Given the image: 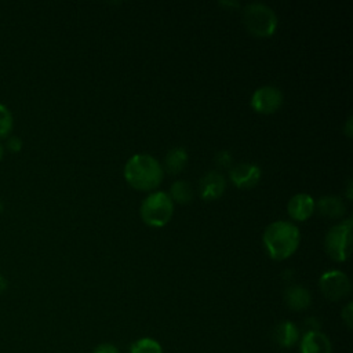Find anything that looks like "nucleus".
<instances>
[{
	"instance_id": "1",
	"label": "nucleus",
	"mask_w": 353,
	"mask_h": 353,
	"mask_svg": "<svg viewBox=\"0 0 353 353\" xmlns=\"http://www.w3.org/2000/svg\"><path fill=\"white\" fill-rule=\"evenodd\" d=\"M262 240L269 256L276 261H283L296 251L301 234L299 229L294 223L276 221L266 226Z\"/></svg>"
},
{
	"instance_id": "2",
	"label": "nucleus",
	"mask_w": 353,
	"mask_h": 353,
	"mask_svg": "<svg viewBox=\"0 0 353 353\" xmlns=\"http://www.w3.org/2000/svg\"><path fill=\"white\" fill-rule=\"evenodd\" d=\"M124 178L137 190H152L163 181V167L153 156L138 153L125 163Z\"/></svg>"
},
{
	"instance_id": "3",
	"label": "nucleus",
	"mask_w": 353,
	"mask_h": 353,
	"mask_svg": "<svg viewBox=\"0 0 353 353\" xmlns=\"http://www.w3.org/2000/svg\"><path fill=\"white\" fill-rule=\"evenodd\" d=\"M243 23L251 34L258 37H269L277 28V17L269 6L262 3H251L243 10Z\"/></svg>"
},
{
	"instance_id": "4",
	"label": "nucleus",
	"mask_w": 353,
	"mask_h": 353,
	"mask_svg": "<svg viewBox=\"0 0 353 353\" xmlns=\"http://www.w3.org/2000/svg\"><path fill=\"white\" fill-rule=\"evenodd\" d=\"M174 212V203L168 193L154 192L149 194L141 204V218L149 226H164L168 223Z\"/></svg>"
},
{
	"instance_id": "5",
	"label": "nucleus",
	"mask_w": 353,
	"mask_h": 353,
	"mask_svg": "<svg viewBox=\"0 0 353 353\" xmlns=\"http://www.w3.org/2000/svg\"><path fill=\"white\" fill-rule=\"evenodd\" d=\"M352 247V219L332 226L324 239V250L330 258L343 262L349 256Z\"/></svg>"
},
{
	"instance_id": "6",
	"label": "nucleus",
	"mask_w": 353,
	"mask_h": 353,
	"mask_svg": "<svg viewBox=\"0 0 353 353\" xmlns=\"http://www.w3.org/2000/svg\"><path fill=\"white\" fill-rule=\"evenodd\" d=\"M319 287L328 301H339L350 292V281L341 270H328L320 276Z\"/></svg>"
},
{
	"instance_id": "7",
	"label": "nucleus",
	"mask_w": 353,
	"mask_h": 353,
	"mask_svg": "<svg viewBox=\"0 0 353 353\" xmlns=\"http://www.w3.org/2000/svg\"><path fill=\"white\" fill-rule=\"evenodd\" d=\"M283 103V94L274 85H262L256 88L251 97V106L255 112L270 114L280 109Z\"/></svg>"
},
{
	"instance_id": "8",
	"label": "nucleus",
	"mask_w": 353,
	"mask_h": 353,
	"mask_svg": "<svg viewBox=\"0 0 353 353\" xmlns=\"http://www.w3.org/2000/svg\"><path fill=\"white\" fill-rule=\"evenodd\" d=\"M229 175L239 189H252L261 179V168L252 163H241L232 167Z\"/></svg>"
},
{
	"instance_id": "9",
	"label": "nucleus",
	"mask_w": 353,
	"mask_h": 353,
	"mask_svg": "<svg viewBox=\"0 0 353 353\" xmlns=\"http://www.w3.org/2000/svg\"><path fill=\"white\" fill-rule=\"evenodd\" d=\"M226 188L225 178L218 171H208L203 175V178L199 182V192L200 197L205 201L216 200L219 199Z\"/></svg>"
},
{
	"instance_id": "10",
	"label": "nucleus",
	"mask_w": 353,
	"mask_h": 353,
	"mask_svg": "<svg viewBox=\"0 0 353 353\" xmlns=\"http://www.w3.org/2000/svg\"><path fill=\"white\" fill-rule=\"evenodd\" d=\"M288 214L295 221H306L314 212V200L307 193L294 194L287 204Z\"/></svg>"
},
{
	"instance_id": "11",
	"label": "nucleus",
	"mask_w": 353,
	"mask_h": 353,
	"mask_svg": "<svg viewBox=\"0 0 353 353\" xmlns=\"http://www.w3.org/2000/svg\"><path fill=\"white\" fill-rule=\"evenodd\" d=\"M331 342L321 331H307L301 341V353H331Z\"/></svg>"
},
{
	"instance_id": "12",
	"label": "nucleus",
	"mask_w": 353,
	"mask_h": 353,
	"mask_svg": "<svg viewBox=\"0 0 353 353\" xmlns=\"http://www.w3.org/2000/svg\"><path fill=\"white\" fill-rule=\"evenodd\" d=\"M314 210H317L319 214L325 218L338 219L345 214L346 205L339 196L327 194L320 197L317 203H314Z\"/></svg>"
},
{
	"instance_id": "13",
	"label": "nucleus",
	"mask_w": 353,
	"mask_h": 353,
	"mask_svg": "<svg viewBox=\"0 0 353 353\" xmlns=\"http://www.w3.org/2000/svg\"><path fill=\"white\" fill-rule=\"evenodd\" d=\"M284 301L292 310H305L312 302L310 292L302 285H291L284 292Z\"/></svg>"
},
{
	"instance_id": "14",
	"label": "nucleus",
	"mask_w": 353,
	"mask_h": 353,
	"mask_svg": "<svg viewBox=\"0 0 353 353\" xmlns=\"http://www.w3.org/2000/svg\"><path fill=\"white\" fill-rule=\"evenodd\" d=\"M299 338V330L291 321H281L273 330V339L281 347H292Z\"/></svg>"
},
{
	"instance_id": "15",
	"label": "nucleus",
	"mask_w": 353,
	"mask_h": 353,
	"mask_svg": "<svg viewBox=\"0 0 353 353\" xmlns=\"http://www.w3.org/2000/svg\"><path fill=\"white\" fill-rule=\"evenodd\" d=\"M188 161V153L182 148H174L171 149L164 159L165 170L171 174H178L185 168V164Z\"/></svg>"
},
{
	"instance_id": "16",
	"label": "nucleus",
	"mask_w": 353,
	"mask_h": 353,
	"mask_svg": "<svg viewBox=\"0 0 353 353\" xmlns=\"http://www.w3.org/2000/svg\"><path fill=\"white\" fill-rule=\"evenodd\" d=\"M168 196L172 200V203L176 201L179 204H186V203L192 201V199H193V189L189 182L176 181L171 185Z\"/></svg>"
},
{
	"instance_id": "17",
	"label": "nucleus",
	"mask_w": 353,
	"mask_h": 353,
	"mask_svg": "<svg viewBox=\"0 0 353 353\" xmlns=\"http://www.w3.org/2000/svg\"><path fill=\"white\" fill-rule=\"evenodd\" d=\"M128 353H163V349L157 341L152 338H142L130 346Z\"/></svg>"
},
{
	"instance_id": "18",
	"label": "nucleus",
	"mask_w": 353,
	"mask_h": 353,
	"mask_svg": "<svg viewBox=\"0 0 353 353\" xmlns=\"http://www.w3.org/2000/svg\"><path fill=\"white\" fill-rule=\"evenodd\" d=\"M11 128H12V114L4 103H0V138L6 137L11 131Z\"/></svg>"
},
{
	"instance_id": "19",
	"label": "nucleus",
	"mask_w": 353,
	"mask_h": 353,
	"mask_svg": "<svg viewBox=\"0 0 353 353\" xmlns=\"http://www.w3.org/2000/svg\"><path fill=\"white\" fill-rule=\"evenodd\" d=\"M232 156L229 152L226 150H221L215 154V163L219 165V167H229L232 164Z\"/></svg>"
},
{
	"instance_id": "20",
	"label": "nucleus",
	"mask_w": 353,
	"mask_h": 353,
	"mask_svg": "<svg viewBox=\"0 0 353 353\" xmlns=\"http://www.w3.org/2000/svg\"><path fill=\"white\" fill-rule=\"evenodd\" d=\"M7 148L11 150V152H18L21 148H22V141L19 137L17 135H12L7 139Z\"/></svg>"
},
{
	"instance_id": "21",
	"label": "nucleus",
	"mask_w": 353,
	"mask_h": 353,
	"mask_svg": "<svg viewBox=\"0 0 353 353\" xmlns=\"http://www.w3.org/2000/svg\"><path fill=\"white\" fill-rule=\"evenodd\" d=\"M94 353H120L113 343H101L95 347Z\"/></svg>"
},
{
	"instance_id": "22",
	"label": "nucleus",
	"mask_w": 353,
	"mask_h": 353,
	"mask_svg": "<svg viewBox=\"0 0 353 353\" xmlns=\"http://www.w3.org/2000/svg\"><path fill=\"white\" fill-rule=\"evenodd\" d=\"M352 319H353V314H352V303L349 302L343 309H342V320L346 323V325L350 328L352 327Z\"/></svg>"
},
{
	"instance_id": "23",
	"label": "nucleus",
	"mask_w": 353,
	"mask_h": 353,
	"mask_svg": "<svg viewBox=\"0 0 353 353\" xmlns=\"http://www.w3.org/2000/svg\"><path fill=\"white\" fill-rule=\"evenodd\" d=\"M7 285H8L7 279H6L3 274H0V292H3L4 290H7Z\"/></svg>"
},
{
	"instance_id": "24",
	"label": "nucleus",
	"mask_w": 353,
	"mask_h": 353,
	"mask_svg": "<svg viewBox=\"0 0 353 353\" xmlns=\"http://www.w3.org/2000/svg\"><path fill=\"white\" fill-rule=\"evenodd\" d=\"M350 124H352V117H349V120L346 121V134L350 137L352 135V128H350Z\"/></svg>"
},
{
	"instance_id": "25",
	"label": "nucleus",
	"mask_w": 353,
	"mask_h": 353,
	"mask_svg": "<svg viewBox=\"0 0 353 353\" xmlns=\"http://www.w3.org/2000/svg\"><path fill=\"white\" fill-rule=\"evenodd\" d=\"M1 157H3V146L0 145V160H1Z\"/></svg>"
}]
</instances>
